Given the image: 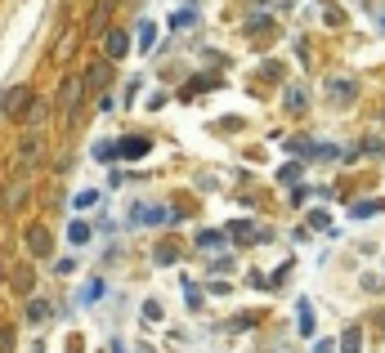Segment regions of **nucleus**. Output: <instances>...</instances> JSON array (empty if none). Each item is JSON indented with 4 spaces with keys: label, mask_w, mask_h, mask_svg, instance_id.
<instances>
[{
    "label": "nucleus",
    "mask_w": 385,
    "mask_h": 353,
    "mask_svg": "<svg viewBox=\"0 0 385 353\" xmlns=\"http://www.w3.org/2000/svg\"><path fill=\"white\" fill-rule=\"evenodd\" d=\"M81 76H63V85H59V112H63V121L72 126V117H77V103H81Z\"/></svg>",
    "instance_id": "1"
},
{
    "label": "nucleus",
    "mask_w": 385,
    "mask_h": 353,
    "mask_svg": "<svg viewBox=\"0 0 385 353\" xmlns=\"http://www.w3.org/2000/svg\"><path fill=\"white\" fill-rule=\"evenodd\" d=\"M5 117H27V108H32V90L27 85H14V90H5Z\"/></svg>",
    "instance_id": "2"
},
{
    "label": "nucleus",
    "mask_w": 385,
    "mask_h": 353,
    "mask_svg": "<svg viewBox=\"0 0 385 353\" xmlns=\"http://www.w3.org/2000/svg\"><path fill=\"white\" fill-rule=\"evenodd\" d=\"M112 5H117V0H99V5H95V14H90V23H86V36H103V32H108Z\"/></svg>",
    "instance_id": "3"
},
{
    "label": "nucleus",
    "mask_w": 385,
    "mask_h": 353,
    "mask_svg": "<svg viewBox=\"0 0 385 353\" xmlns=\"http://www.w3.org/2000/svg\"><path fill=\"white\" fill-rule=\"evenodd\" d=\"M36 152H41V130H27L23 143H18V170H27L36 161Z\"/></svg>",
    "instance_id": "4"
},
{
    "label": "nucleus",
    "mask_w": 385,
    "mask_h": 353,
    "mask_svg": "<svg viewBox=\"0 0 385 353\" xmlns=\"http://www.w3.org/2000/svg\"><path fill=\"white\" fill-rule=\"evenodd\" d=\"M27 251H32V255H50V228H45V224L27 228Z\"/></svg>",
    "instance_id": "5"
},
{
    "label": "nucleus",
    "mask_w": 385,
    "mask_h": 353,
    "mask_svg": "<svg viewBox=\"0 0 385 353\" xmlns=\"http://www.w3.org/2000/svg\"><path fill=\"white\" fill-rule=\"evenodd\" d=\"M112 148H117V157H130V161H135V157H144V152H148V148H153V143H148L144 135H130V139H121V143H112Z\"/></svg>",
    "instance_id": "6"
},
{
    "label": "nucleus",
    "mask_w": 385,
    "mask_h": 353,
    "mask_svg": "<svg viewBox=\"0 0 385 353\" xmlns=\"http://www.w3.org/2000/svg\"><path fill=\"white\" fill-rule=\"evenodd\" d=\"M224 237H238V242H251V237H260V242H265V237H269V228L260 233V228L251 224V219H233V224H229V233H224Z\"/></svg>",
    "instance_id": "7"
},
{
    "label": "nucleus",
    "mask_w": 385,
    "mask_h": 353,
    "mask_svg": "<svg viewBox=\"0 0 385 353\" xmlns=\"http://www.w3.org/2000/svg\"><path fill=\"white\" fill-rule=\"evenodd\" d=\"M327 94H332L336 103H350L354 99V81L350 76H332V81H327Z\"/></svg>",
    "instance_id": "8"
},
{
    "label": "nucleus",
    "mask_w": 385,
    "mask_h": 353,
    "mask_svg": "<svg viewBox=\"0 0 385 353\" xmlns=\"http://www.w3.org/2000/svg\"><path fill=\"white\" fill-rule=\"evenodd\" d=\"M108 81H112V63H95V68L86 72V81H81V85H95V90H103Z\"/></svg>",
    "instance_id": "9"
},
{
    "label": "nucleus",
    "mask_w": 385,
    "mask_h": 353,
    "mask_svg": "<svg viewBox=\"0 0 385 353\" xmlns=\"http://www.w3.org/2000/svg\"><path fill=\"white\" fill-rule=\"evenodd\" d=\"M126 50H130V36L121 32V27L108 32V59H126Z\"/></svg>",
    "instance_id": "10"
},
{
    "label": "nucleus",
    "mask_w": 385,
    "mask_h": 353,
    "mask_svg": "<svg viewBox=\"0 0 385 353\" xmlns=\"http://www.w3.org/2000/svg\"><path fill=\"white\" fill-rule=\"evenodd\" d=\"M139 224H166V219H180V211H162V206H148V211L135 215Z\"/></svg>",
    "instance_id": "11"
},
{
    "label": "nucleus",
    "mask_w": 385,
    "mask_h": 353,
    "mask_svg": "<svg viewBox=\"0 0 385 353\" xmlns=\"http://www.w3.org/2000/svg\"><path fill=\"white\" fill-rule=\"evenodd\" d=\"M363 349V331L359 327H345V336H341V353H359Z\"/></svg>",
    "instance_id": "12"
},
{
    "label": "nucleus",
    "mask_w": 385,
    "mask_h": 353,
    "mask_svg": "<svg viewBox=\"0 0 385 353\" xmlns=\"http://www.w3.org/2000/svg\"><path fill=\"white\" fill-rule=\"evenodd\" d=\"M296 327H300V336H314V313H309L305 300H300V309H296Z\"/></svg>",
    "instance_id": "13"
},
{
    "label": "nucleus",
    "mask_w": 385,
    "mask_h": 353,
    "mask_svg": "<svg viewBox=\"0 0 385 353\" xmlns=\"http://www.w3.org/2000/svg\"><path fill=\"white\" fill-rule=\"evenodd\" d=\"M68 242H72V246H86V242H90V224H81V219H77V224L68 228Z\"/></svg>",
    "instance_id": "14"
},
{
    "label": "nucleus",
    "mask_w": 385,
    "mask_h": 353,
    "mask_svg": "<svg viewBox=\"0 0 385 353\" xmlns=\"http://www.w3.org/2000/svg\"><path fill=\"white\" fill-rule=\"evenodd\" d=\"M157 41V23H139V50H153Z\"/></svg>",
    "instance_id": "15"
},
{
    "label": "nucleus",
    "mask_w": 385,
    "mask_h": 353,
    "mask_svg": "<svg viewBox=\"0 0 385 353\" xmlns=\"http://www.w3.org/2000/svg\"><path fill=\"white\" fill-rule=\"evenodd\" d=\"M224 246V233H202L197 237V251H220Z\"/></svg>",
    "instance_id": "16"
},
{
    "label": "nucleus",
    "mask_w": 385,
    "mask_h": 353,
    "mask_svg": "<svg viewBox=\"0 0 385 353\" xmlns=\"http://www.w3.org/2000/svg\"><path fill=\"white\" fill-rule=\"evenodd\" d=\"M381 211H385V202H359V206H354V215H359V219L363 215H381Z\"/></svg>",
    "instance_id": "17"
},
{
    "label": "nucleus",
    "mask_w": 385,
    "mask_h": 353,
    "mask_svg": "<svg viewBox=\"0 0 385 353\" xmlns=\"http://www.w3.org/2000/svg\"><path fill=\"white\" fill-rule=\"evenodd\" d=\"M23 197H27V184H18V188H9V193H5V206H9V211H14V206H18V202H23Z\"/></svg>",
    "instance_id": "18"
},
{
    "label": "nucleus",
    "mask_w": 385,
    "mask_h": 353,
    "mask_svg": "<svg viewBox=\"0 0 385 353\" xmlns=\"http://www.w3.org/2000/svg\"><path fill=\"white\" fill-rule=\"evenodd\" d=\"M189 23H193V9H180V14L171 18V27H175V32H184V27H189Z\"/></svg>",
    "instance_id": "19"
},
{
    "label": "nucleus",
    "mask_w": 385,
    "mask_h": 353,
    "mask_svg": "<svg viewBox=\"0 0 385 353\" xmlns=\"http://www.w3.org/2000/svg\"><path fill=\"white\" fill-rule=\"evenodd\" d=\"M95 202H99V193H95V188H86V193H81L72 206H77V211H86V206H95Z\"/></svg>",
    "instance_id": "20"
},
{
    "label": "nucleus",
    "mask_w": 385,
    "mask_h": 353,
    "mask_svg": "<svg viewBox=\"0 0 385 353\" xmlns=\"http://www.w3.org/2000/svg\"><path fill=\"white\" fill-rule=\"evenodd\" d=\"M14 286L27 295V291H32V273H27V269H18V273H14Z\"/></svg>",
    "instance_id": "21"
},
{
    "label": "nucleus",
    "mask_w": 385,
    "mask_h": 353,
    "mask_svg": "<svg viewBox=\"0 0 385 353\" xmlns=\"http://www.w3.org/2000/svg\"><path fill=\"white\" fill-rule=\"evenodd\" d=\"M99 295H103V282H86V291H81V300H99Z\"/></svg>",
    "instance_id": "22"
},
{
    "label": "nucleus",
    "mask_w": 385,
    "mask_h": 353,
    "mask_svg": "<svg viewBox=\"0 0 385 353\" xmlns=\"http://www.w3.org/2000/svg\"><path fill=\"white\" fill-rule=\"evenodd\" d=\"M27 318H32V322H45V318H50V304H41V300H36V304H32V313H27Z\"/></svg>",
    "instance_id": "23"
},
{
    "label": "nucleus",
    "mask_w": 385,
    "mask_h": 353,
    "mask_svg": "<svg viewBox=\"0 0 385 353\" xmlns=\"http://www.w3.org/2000/svg\"><path fill=\"white\" fill-rule=\"evenodd\" d=\"M0 353H14V331L0 327Z\"/></svg>",
    "instance_id": "24"
},
{
    "label": "nucleus",
    "mask_w": 385,
    "mask_h": 353,
    "mask_svg": "<svg viewBox=\"0 0 385 353\" xmlns=\"http://www.w3.org/2000/svg\"><path fill=\"white\" fill-rule=\"evenodd\" d=\"M95 157L99 161H112V157H117V148H112V143H95Z\"/></svg>",
    "instance_id": "25"
},
{
    "label": "nucleus",
    "mask_w": 385,
    "mask_h": 353,
    "mask_svg": "<svg viewBox=\"0 0 385 353\" xmlns=\"http://www.w3.org/2000/svg\"><path fill=\"white\" fill-rule=\"evenodd\" d=\"M144 318H148V322H157V318H162V304L148 300V304H144Z\"/></svg>",
    "instance_id": "26"
},
{
    "label": "nucleus",
    "mask_w": 385,
    "mask_h": 353,
    "mask_svg": "<svg viewBox=\"0 0 385 353\" xmlns=\"http://www.w3.org/2000/svg\"><path fill=\"white\" fill-rule=\"evenodd\" d=\"M184 300H189V304H193V309H197V304H202V291H197V286L189 282V286H184Z\"/></svg>",
    "instance_id": "27"
},
{
    "label": "nucleus",
    "mask_w": 385,
    "mask_h": 353,
    "mask_svg": "<svg viewBox=\"0 0 385 353\" xmlns=\"http://www.w3.org/2000/svg\"><path fill=\"white\" fill-rule=\"evenodd\" d=\"M287 108H305V90H291L287 94Z\"/></svg>",
    "instance_id": "28"
},
{
    "label": "nucleus",
    "mask_w": 385,
    "mask_h": 353,
    "mask_svg": "<svg viewBox=\"0 0 385 353\" xmlns=\"http://www.w3.org/2000/svg\"><path fill=\"white\" fill-rule=\"evenodd\" d=\"M309 224H314V228H332V219H327L323 211H314V215H309Z\"/></svg>",
    "instance_id": "29"
},
{
    "label": "nucleus",
    "mask_w": 385,
    "mask_h": 353,
    "mask_svg": "<svg viewBox=\"0 0 385 353\" xmlns=\"http://www.w3.org/2000/svg\"><path fill=\"white\" fill-rule=\"evenodd\" d=\"M314 353H336V340H323V345H314Z\"/></svg>",
    "instance_id": "30"
}]
</instances>
